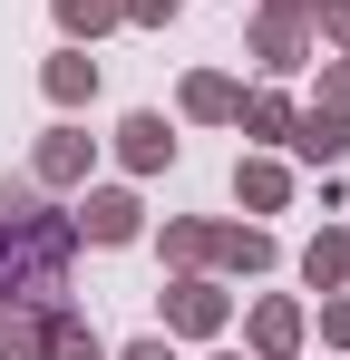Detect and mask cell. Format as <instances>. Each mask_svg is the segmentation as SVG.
<instances>
[{
    "mask_svg": "<svg viewBox=\"0 0 350 360\" xmlns=\"http://www.w3.org/2000/svg\"><path fill=\"white\" fill-rule=\"evenodd\" d=\"M68 263H78L68 205L0 214V311H49V302H68Z\"/></svg>",
    "mask_w": 350,
    "mask_h": 360,
    "instance_id": "6da1fadb",
    "label": "cell"
},
{
    "mask_svg": "<svg viewBox=\"0 0 350 360\" xmlns=\"http://www.w3.org/2000/svg\"><path fill=\"white\" fill-rule=\"evenodd\" d=\"M224 321H233L224 283H205V273H175L166 283V341H224Z\"/></svg>",
    "mask_w": 350,
    "mask_h": 360,
    "instance_id": "7a4b0ae2",
    "label": "cell"
},
{
    "mask_svg": "<svg viewBox=\"0 0 350 360\" xmlns=\"http://www.w3.org/2000/svg\"><path fill=\"white\" fill-rule=\"evenodd\" d=\"M68 224H78V243H136L146 234V205H136V185H78Z\"/></svg>",
    "mask_w": 350,
    "mask_h": 360,
    "instance_id": "3957f363",
    "label": "cell"
},
{
    "mask_svg": "<svg viewBox=\"0 0 350 360\" xmlns=\"http://www.w3.org/2000/svg\"><path fill=\"white\" fill-rule=\"evenodd\" d=\"M88 166H98V136H88V127H49V136L30 146V185H39V195L88 185Z\"/></svg>",
    "mask_w": 350,
    "mask_h": 360,
    "instance_id": "277c9868",
    "label": "cell"
},
{
    "mask_svg": "<svg viewBox=\"0 0 350 360\" xmlns=\"http://www.w3.org/2000/svg\"><path fill=\"white\" fill-rule=\"evenodd\" d=\"M311 20H292V10H253V68L263 78H292V68H311Z\"/></svg>",
    "mask_w": 350,
    "mask_h": 360,
    "instance_id": "5b68a950",
    "label": "cell"
},
{
    "mask_svg": "<svg viewBox=\"0 0 350 360\" xmlns=\"http://www.w3.org/2000/svg\"><path fill=\"white\" fill-rule=\"evenodd\" d=\"M302 331H311V311H302L292 292H273V302L243 311V351L253 360H302Z\"/></svg>",
    "mask_w": 350,
    "mask_h": 360,
    "instance_id": "8992f818",
    "label": "cell"
},
{
    "mask_svg": "<svg viewBox=\"0 0 350 360\" xmlns=\"http://www.w3.org/2000/svg\"><path fill=\"white\" fill-rule=\"evenodd\" d=\"M30 360H108V341L88 331V311H78V302H49V311H39V331H30Z\"/></svg>",
    "mask_w": 350,
    "mask_h": 360,
    "instance_id": "52a82bcc",
    "label": "cell"
},
{
    "mask_svg": "<svg viewBox=\"0 0 350 360\" xmlns=\"http://www.w3.org/2000/svg\"><path fill=\"white\" fill-rule=\"evenodd\" d=\"M117 166H127V176H166V166H175V127L156 117V108L117 117Z\"/></svg>",
    "mask_w": 350,
    "mask_h": 360,
    "instance_id": "ba28073f",
    "label": "cell"
},
{
    "mask_svg": "<svg viewBox=\"0 0 350 360\" xmlns=\"http://www.w3.org/2000/svg\"><path fill=\"white\" fill-rule=\"evenodd\" d=\"M233 195H243V214H283L292 205V166L253 146V156H233Z\"/></svg>",
    "mask_w": 350,
    "mask_h": 360,
    "instance_id": "9c48e42d",
    "label": "cell"
},
{
    "mask_svg": "<svg viewBox=\"0 0 350 360\" xmlns=\"http://www.w3.org/2000/svg\"><path fill=\"white\" fill-rule=\"evenodd\" d=\"M283 146L302 156V166H321V176H331V166L350 156V127H341V117H321V108H292V136H283Z\"/></svg>",
    "mask_w": 350,
    "mask_h": 360,
    "instance_id": "30bf717a",
    "label": "cell"
},
{
    "mask_svg": "<svg viewBox=\"0 0 350 360\" xmlns=\"http://www.w3.org/2000/svg\"><path fill=\"white\" fill-rule=\"evenodd\" d=\"M39 88H49V108H68V117H78V108L98 98V59H88V49L68 39V49H58L49 68H39Z\"/></svg>",
    "mask_w": 350,
    "mask_h": 360,
    "instance_id": "8fae6325",
    "label": "cell"
},
{
    "mask_svg": "<svg viewBox=\"0 0 350 360\" xmlns=\"http://www.w3.org/2000/svg\"><path fill=\"white\" fill-rule=\"evenodd\" d=\"M175 108H185V117H195V127H233V108H243V88H233L224 68H195Z\"/></svg>",
    "mask_w": 350,
    "mask_h": 360,
    "instance_id": "7c38bea8",
    "label": "cell"
},
{
    "mask_svg": "<svg viewBox=\"0 0 350 360\" xmlns=\"http://www.w3.org/2000/svg\"><path fill=\"white\" fill-rule=\"evenodd\" d=\"M302 283L311 292H341L350 283V224H321V234L302 243Z\"/></svg>",
    "mask_w": 350,
    "mask_h": 360,
    "instance_id": "4fadbf2b",
    "label": "cell"
},
{
    "mask_svg": "<svg viewBox=\"0 0 350 360\" xmlns=\"http://www.w3.org/2000/svg\"><path fill=\"white\" fill-rule=\"evenodd\" d=\"M214 263H224V273H273L283 243L263 234V224H214Z\"/></svg>",
    "mask_w": 350,
    "mask_h": 360,
    "instance_id": "5bb4252c",
    "label": "cell"
},
{
    "mask_svg": "<svg viewBox=\"0 0 350 360\" xmlns=\"http://www.w3.org/2000/svg\"><path fill=\"white\" fill-rule=\"evenodd\" d=\"M233 127H243L253 146H283V136H292V98H283V88H243V108H233Z\"/></svg>",
    "mask_w": 350,
    "mask_h": 360,
    "instance_id": "9a60e30c",
    "label": "cell"
},
{
    "mask_svg": "<svg viewBox=\"0 0 350 360\" xmlns=\"http://www.w3.org/2000/svg\"><path fill=\"white\" fill-rule=\"evenodd\" d=\"M58 10V30H68V39H78V49H88V39H108L117 20H127V10H117V0H49Z\"/></svg>",
    "mask_w": 350,
    "mask_h": 360,
    "instance_id": "2e32d148",
    "label": "cell"
},
{
    "mask_svg": "<svg viewBox=\"0 0 350 360\" xmlns=\"http://www.w3.org/2000/svg\"><path fill=\"white\" fill-rule=\"evenodd\" d=\"M156 243H166V263H175V273H205V263H214V224H185V214H175Z\"/></svg>",
    "mask_w": 350,
    "mask_h": 360,
    "instance_id": "e0dca14e",
    "label": "cell"
},
{
    "mask_svg": "<svg viewBox=\"0 0 350 360\" xmlns=\"http://www.w3.org/2000/svg\"><path fill=\"white\" fill-rule=\"evenodd\" d=\"M311 108L350 127V59H321V78H311Z\"/></svg>",
    "mask_w": 350,
    "mask_h": 360,
    "instance_id": "ac0fdd59",
    "label": "cell"
},
{
    "mask_svg": "<svg viewBox=\"0 0 350 360\" xmlns=\"http://www.w3.org/2000/svg\"><path fill=\"white\" fill-rule=\"evenodd\" d=\"M311 39H321L331 59H350V0H321V10H311Z\"/></svg>",
    "mask_w": 350,
    "mask_h": 360,
    "instance_id": "d6986e66",
    "label": "cell"
},
{
    "mask_svg": "<svg viewBox=\"0 0 350 360\" xmlns=\"http://www.w3.org/2000/svg\"><path fill=\"white\" fill-rule=\"evenodd\" d=\"M117 10H127V30H175L185 0H117Z\"/></svg>",
    "mask_w": 350,
    "mask_h": 360,
    "instance_id": "ffe728a7",
    "label": "cell"
},
{
    "mask_svg": "<svg viewBox=\"0 0 350 360\" xmlns=\"http://www.w3.org/2000/svg\"><path fill=\"white\" fill-rule=\"evenodd\" d=\"M321 341L350 351V292H321Z\"/></svg>",
    "mask_w": 350,
    "mask_h": 360,
    "instance_id": "44dd1931",
    "label": "cell"
},
{
    "mask_svg": "<svg viewBox=\"0 0 350 360\" xmlns=\"http://www.w3.org/2000/svg\"><path fill=\"white\" fill-rule=\"evenodd\" d=\"M108 360H175V341H166V331H146V341H127V351H108Z\"/></svg>",
    "mask_w": 350,
    "mask_h": 360,
    "instance_id": "7402d4cb",
    "label": "cell"
},
{
    "mask_svg": "<svg viewBox=\"0 0 350 360\" xmlns=\"http://www.w3.org/2000/svg\"><path fill=\"white\" fill-rule=\"evenodd\" d=\"M263 10H292V20H311V10H321V0H263Z\"/></svg>",
    "mask_w": 350,
    "mask_h": 360,
    "instance_id": "603a6c76",
    "label": "cell"
},
{
    "mask_svg": "<svg viewBox=\"0 0 350 360\" xmlns=\"http://www.w3.org/2000/svg\"><path fill=\"white\" fill-rule=\"evenodd\" d=\"M214 360H253V351H214Z\"/></svg>",
    "mask_w": 350,
    "mask_h": 360,
    "instance_id": "cb8c5ba5",
    "label": "cell"
}]
</instances>
